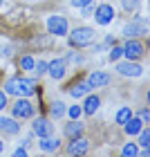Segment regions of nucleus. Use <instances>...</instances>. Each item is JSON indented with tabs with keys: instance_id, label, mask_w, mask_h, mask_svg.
Here are the masks:
<instances>
[{
	"instance_id": "obj_19",
	"label": "nucleus",
	"mask_w": 150,
	"mask_h": 157,
	"mask_svg": "<svg viewBox=\"0 0 150 157\" xmlns=\"http://www.w3.org/2000/svg\"><path fill=\"white\" fill-rule=\"evenodd\" d=\"M132 117V112H130V105H123L119 112H117V124H126L128 119Z\"/></svg>"
},
{
	"instance_id": "obj_35",
	"label": "nucleus",
	"mask_w": 150,
	"mask_h": 157,
	"mask_svg": "<svg viewBox=\"0 0 150 157\" xmlns=\"http://www.w3.org/2000/svg\"><path fill=\"white\" fill-rule=\"evenodd\" d=\"M0 5H2V0H0Z\"/></svg>"
},
{
	"instance_id": "obj_12",
	"label": "nucleus",
	"mask_w": 150,
	"mask_h": 157,
	"mask_svg": "<svg viewBox=\"0 0 150 157\" xmlns=\"http://www.w3.org/2000/svg\"><path fill=\"white\" fill-rule=\"evenodd\" d=\"M67 153L69 155H85L88 153V139H83V137H74V141L67 146Z\"/></svg>"
},
{
	"instance_id": "obj_11",
	"label": "nucleus",
	"mask_w": 150,
	"mask_h": 157,
	"mask_svg": "<svg viewBox=\"0 0 150 157\" xmlns=\"http://www.w3.org/2000/svg\"><path fill=\"white\" fill-rule=\"evenodd\" d=\"M0 130L5 135H16V132H20V124H16V119L0 117Z\"/></svg>"
},
{
	"instance_id": "obj_24",
	"label": "nucleus",
	"mask_w": 150,
	"mask_h": 157,
	"mask_svg": "<svg viewBox=\"0 0 150 157\" xmlns=\"http://www.w3.org/2000/svg\"><path fill=\"white\" fill-rule=\"evenodd\" d=\"M65 112H67V115L72 117V119H78V117H81V112H83V110L78 108V105H72V108H69V110H65Z\"/></svg>"
},
{
	"instance_id": "obj_7",
	"label": "nucleus",
	"mask_w": 150,
	"mask_h": 157,
	"mask_svg": "<svg viewBox=\"0 0 150 157\" xmlns=\"http://www.w3.org/2000/svg\"><path fill=\"white\" fill-rule=\"evenodd\" d=\"M94 16H96V23H99V25H110V23H112V18H114V9H112V5H101V7H96Z\"/></svg>"
},
{
	"instance_id": "obj_25",
	"label": "nucleus",
	"mask_w": 150,
	"mask_h": 157,
	"mask_svg": "<svg viewBox=\"0 0 150 157\" xmlns=\"http://www.w3.org/2000/svg\"><path fill=\"white\" fill-rule=\"evenodd\" d=\"M34 67H36V74H45V72H47V63H45V61L34 63Z\"/></svg>"
},
{
	"instance_id": "obj_9",
	"label": "nucleus",
	"mask_w": 150,
	"mask_h": 157,
	"mask_svg": "<svg viewBox=\"0 0 150 157\" xmlns=\"http://www.w3.org/2000/svg\"><path fill=\"white\" fill-rule=\"evenodd\" d=\"M88 83H90V88H103V85L110 83V74H105V72H92L88 76Z\"/></svg>"
},
{
	"instance_id": "obj_27",
	"label": "nucleus",
	"mask_w": 150,
	"mask_h": 157,
	"mask_svg": "<svg viewBox=\"0 0 150 157\" xmlns=\"http://www.w3.org/2000/svg\"><path fill=\"white\" fill-rule=\"evenodd\" d=\"M137 2H139V0H123V9L130 11V9H134V7H137Z\"/></svg>"
},
{
	"instance_id": "obj_4",
	"label": "nucleus",
	"mask_w": 150,
	"mask_h": 157,
	"mask_svg": "<svg viewBox=\"0 0 150 157\" xmlns=\"http://www.w3.org/2000/svg\"><path fill=\"white\" fill-rule=\"evenodd\" d=\"M141 34H146V23L144 20H132V23H128L123 27V36L126 38H137Z\"/></svg>"
},
{
	"instance_id": "obj_13",
	"label": "nucleus",
	"mask_w": 150,
	"mask_h": 157,
	"mask_svg": "<svg viewBox=\"0 0 150 157\" xmlns=\"http://www.w3.org/2000/svg\"><path fill=\"white\" fill-rule=\"evenodd\" d=\"M34 132H36L38 137H45V135H49V132H52V126H49V121L43 119V117H38L36 121H34Z\"/></svg>"
},
{
	"instance_id": "obj_31",
	"label": "nucleus",
	"mask_w": 150,
	"mask_h": 157,
	"mask_svg": "<svg viewBox=\"0 0 150 157\" xmlns=\"http://www.w3.org/2000/svg\"><path fill=\"white\" fill-rule=\"evenodd\" d=\"M141 121H150V112L148 110H141Z\"/></svg>"
},
{
	"instance_id": "obj_3",
	"label": "nucleus",
	"mask_w": 150,
	"mask_h": 157,
	"mask_svg": "<svg viewBox=\"0 0 150 157\" xmlns=\"http://www.w3.org/2000/svg\"><path fill=\"white\" fill-rule=\"evenodd\" d=\"M47 29L54 36H65L67 34V20L63 16H49L47 18Z\"/></svg>"
},
{
	"instance_id": "obj_8",
	"label": "nucleus",
	"mask_w": 150,
	"mask_h": 157,
	"mask_svg": "<svg viewBox=\"0 0 150 157\" xmlns=\"http://www.w3.org/2000/svg\"><path fill=\"white\" fill-rule=\"evenodd\" d=\"M47 72H49L52 78H63V76H65V61L56 59L52 63H47Z\"/></svg>"
},
{
	"instance_id": "obj_20",
	"label": "nucleus",
	"mask_w": 150,
	"mask_h": 157,
	"mask_svg": "<svg viewBox=\"0 0 150 157\" xmlns=\"http://www.w3.org/2000/svg\"><path fill=\"white\" fill-rule=\"evenodd\" d=\"M63 115H65V103L63 101L52 103V117H63Z\"/></svg>"
},
{
	"instance_id": "obj_15",
	"label": "nucleus",
	"mask_w": 150,
	"mask_h": 157,
	"mask_svg": "<svg viewBox=\"0 0 150 157\" xmlns=\"http://www.w3.org/2000/svg\"><path fill=\"white\" fill-rule=\"evenodd\" d=\"M40 151H47V153H52L58 148V139H54V137H49V135H45V137H40Z\"/></svg>"
},
{
	"instance_id": "obj_17",
	"label": "nucleus",
	"mask_w": 150,
	"mask_h": 157,
	"mask_svg": "<svg viewBox=\"0 0 150 157\" xmlns=\"http://www.w3.org/2000/svg\"><path fill=\"white\" fill-rule=\"evenodd\" d=\"M99 103H101L99 97H88L85 103H83V112H85V115H94V112L99 110Z\"/></svg>"
},
{
	"instance_id": "obj_21",
	"label": "nucleus",
	"mask_w": 150,
	"mask_h": 157,
	"mask_svg": "<svg viewBox=\"0 0 150 157\" xmlns=\"http://www.w3.org/2000/svg\"><path fill=\"white\" fill-rule=\"evenodd\" d=\"M139 144L144 146V148L150 146V130H144V128L139 130Z\"/></svg>"
},
{
	"instance_id": "obj_34",
	"label": "nucleus",
	"mask_w": 150,
	"mask_h": 157,
	"mask_svg": "<svg viewBox=\"0 0 150 157\" xmlns=\"http://www.w3.org/2000/svg\"><path fill=\"white\" fill-rule=\"evenodd\" d=\"M5 151V144H2V141H0V153H2Z\"/></svg>"
},
{
	"instance_id": "obj_1",
	"label": "nucleus",
	"mask_w": 150,
	"mask_h": 157,
	"mask_svg": "<svg viewBox=\"0 0 150 157\" xmlns=\"http://www.w3.org/2000/svg\"><path fill=\"white\" fill-rule=\"evenodd\" d=\"M5 92L7 94H16V97H29L34 94V81L23 76H13L5 83Z\"/></svg>"
},
{
	"instance_id": "obj_2",
	"label": "nucleus",
	"mask_w": 150,
	"mask_h": 157,
	"mask_svg": "<svg viewBox=\"0 0 150 157\" xmlns=\"http://www.w3.org/2000/svg\"><path fill=\"white\" fill-rule=\"evenodd\" d=\"M94 40V29L92 27H76V29L69 34V43L74 47H83V45H90Z\"/></svg>"
},
{
	"instance_id": "obj_22",
	"label": "nucleus",
	"mask_w": 150,
	"mask_h": 157,
	"mask_svg": "<svg viewBox=\"0 0 150 157\" xmlns=\"http://www.w3.org/2000/svg\"><path fill=\"white\" fill-rule=\"evenodd\" d=\"M34 63L36 61H34L32 56H23V59H20V67L23 70H34Z\"/></svg>"
},
{
	"instance_id": "obj_23",
	"label": "nucleus",
	"mask_w": 150,
	"mask_h": 157,
	"mask_svg": "<svg viewBox=\"0 0 150 157\" xmlns=\"http://www.w3.org/2000/svg\"><path fill=\"white\" fill-rule=\"evenodd\" d=\"M121 153H123L126 157H132V155H137V153H139V148L134 146V144H126V146H123V151H121Z\"/></svg>"
},
{
	"instance_id": "obj_18",
	"label": "nucleus",
	"mask_w": 150,
	"mask_h": 157,
	"mask_svg": "<svg viewBox=\"0 0 150 157\" xmlns=\"http://www.w3.org/2000/svg\"><path fill=\"white\" fill-rule=\"evenodd\" d=\"M81 130H83V124H78L76 119H74V124H67L65 126V135H67V137H78Z\"/></svg>"
},
{
	"instance_id": "obj_14",
	"label": "nucleus",
	"mask_w": 150,
	"mask_h": 157,
	"mask_svg": "<svg viewBox=\"0 0 150 157\" xmlns=\"http://www.w3.org/2000/svg\"><path fill=\"white\" fill-rule=\"evenodd\" d=\"M92 88H90V83L88 81H83V83H76V85H72V88H69V94H72L74 99H81V97H85L90 92Z\"/></svg>"
},
{
	"instance_id": "obj_26",
	"label": "nucleus",
	"mask_w": 150,
	"mask_h": 157,
	"mask_svg": "<svg viewBox=\"0 0 150 157\" xmlns=\"http://www.w3.org/2000/svg\"><path fill=\"white\" fill-rule=\"evenodd\" d=\"M121 54H123V47H112V52H110V59H112V61H117Z\"/></svg>"
},
{
	"instance_id": "obj_16",
	"label": "nucleus",
	"mask_w": 150,
	"mask_h": 157,
	"mask_svg": "<svg viewBox=\"0 0 150 157\" xmlns=\"http://www.w3.org/2000/svg\"><path fill=\"white\" fill-rule=\"evenodd\" d=\"M123 126H126V132H128V135H139V130L144 128V121H141V119H132V117H130Z\"/></svg>"
},
{
	"instance_id": "obj_33",
	"label": "nucleus",
	"mask_w": 150,
	"mask_h": 157,
	"mask_svg": "<svg viewBox=\"0 0 150 157\" xmlns=\"http://www.w3.org/2000/svg\"><path fill=\"white\" fill-rule=\"evenodd\" d=\"M25 155H27L25 148H16V157H25Z\"/></svg>"
},
{
	"instance_id": "obj_29",
	"label": "nucleus",
	"mask_w": 150,
	"mask_h": 157,
	"mask_svg": "<svg viewBox=\"0 0 150 157\" xmlns=\"http://www.w3.org/2000/svg\"><path fill=\"white\" fill-rule=\"evenodd\" d=\"M7 105V92H0V110Z\"/></svg>"
},
{
	"instance_id": "obj_28",
	"label": "nucleus",
	"mask_w": 150,
	"mask_h": 157,
	"mask_svg": "<svg viewBox=\"0 0 150 157\" xmlns=\"http://www.w3.org/2000/svg\"><path fill=\"white\" fill-rule=\"evenodd\" d=\"M92 11H94V5H92V0H90L88 5H83V16H90Z\"/></svg>"
},
{
	"instance_id": "obj_32",
	"label": "nucleus",
	"mask_w": 150,
	"mask_h": 157,
	"mask_svg": "<svg viewBox=\"0 0 150 157\" xmlns=\"http://www.w3.org/2000/svg\"><path fill=\"white\" fill-rule=\"evenodd\" d=\"M69 61H72V63H81V56H78V54H69Z\"/></svg>"
},
{
	"instance_id": "obj_5",
	"label": "nucleus",
	"mask_w": 150,
	"mask_h": 157,
	"mask_svg": "<svg viewBox=\"0 0 150 157\" xmlns=\"http://www.w3.org/2000/svg\"><path fill=\"white\" fill-rule=\"evenodd\" d=\"M117 72L123 74V76H141L144 74V67L137 65V63H130V59H128L126 63H119L117 65Z\"/></svg>"
},
{
	"instance_id": "obj_30",
	"label": "nucleus",
	"mask_w": 150,
	"mask_h": 157,
	"mask_svg": "<svg viewBox=\"0 0 150 157\" xmlns=\"http://www.w3.org/2000/svg\"><path fill=\"white\" fill-rule=\"evenodd\" d=\"M90 0H72V7H83V5H88Z\"/></svg>"
},
{
	"instance_id": "obj_6",
	"label": "nucleus",
	"mask_w": 150,
	"mask_h": 157,
	"mask_svg": "<svg viewBox=\"0 0 150 157\" xmlns=\"http://www.w3.org/2000/svg\"><path fill=\"white\" fill-rule=\"evenodd\" d=\"M11 112H13V117H23V119H29V117L34 115V105H32L29 101H25V99H20V101H16V103H13Z\"/></svg>"
},
{
	"instance_id": "obj_10",
	"label": "nucleus",
	"mask_w": 150,
	"mask_h": 157,
	"mask_svg": "<svg viewBox=\"0 0 150 157\" xmlns=\"http://www.w3.org/2000/svg\"><path fill=\"white\" fill-rule=\"evenodd\" d=\"M123 54L128 56V59H139V56L144 54V45L137 43V40H130V38H128V45L123 47Z\"/></svg>"
}]
</instances>
